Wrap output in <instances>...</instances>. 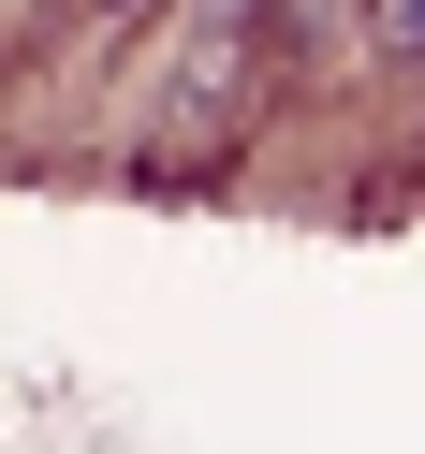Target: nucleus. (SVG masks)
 Listing matches in <instances>:
<instances>
[{"mask_svg": "<svg viewBox=\"0 0 425 454\" xmlns=\"http://www.w3.org/2000/svg\"><path fill=\"white\" fill-rule=\"evenodd\" d=\"M220 118H235V30H220L206 59H191V89H177V161H206V147H220Z\"/></svg>", "mask_w": 425, "mask_h": 454, "instance_id": "f257e3e1", "label": "nucleus"}]
</instances>
